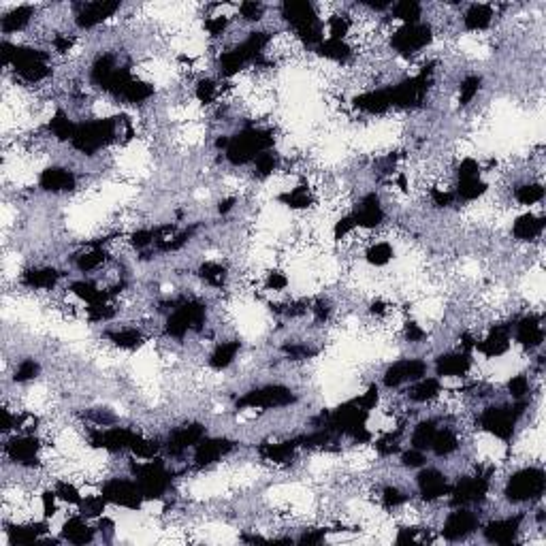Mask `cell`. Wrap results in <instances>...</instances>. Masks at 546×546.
<instances>
[{"mask_svg":"<svg viewBox=\"0 0 546 546\" xmlns=\"http://www.w3.org/2000/svg\"><path fill=\"white\" fill-rule=\"evenodd\" d=\"M483 525V517L476 508L451 506L440 525L442 542H470Z\"/></svg>","mask_w":546,"mask_h":546,"instance_id":"obj_1","label":"cell"}]
</instances>
